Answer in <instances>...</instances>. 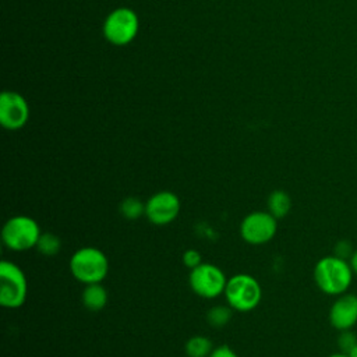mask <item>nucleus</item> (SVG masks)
Wrapping results in <instances>:
<instances>
[{"label":"nucleus","instance_id":"nucleus-1","mask_svg":"<svg viewBox=\"0 0 357 357\" xmlns=\"http://www.w3.org/2000/svg\"><path fill=\"white\" fill-rule=\"evenodd\" d=\"M312 276L317 287L322 293L337 297L349 290L354 272L349 259L332 254L317 261Z\"/></svg>","mask_w":357,"mask_h":357},{"label":"nucleus","instance_id":"nucleus-2","mask_svg":"<svg viewBox=\"0 0 357 357\" xmlns=\"http://www.w3.org/2000/svg\"><path fill=\"white\" fill-rule=\"evenodd\" d=\"M70 272L84 284L102 283L109 272V259L100 248L81 247L70 258Z\"/></svg>","mask_w":357,"mask_h":357},{"label":"nucleus","instance_id":"nucleus-3","mask_svg":"<svg viewBox=\"0 0 357 357\" xmlns=\"http://www.w3.org/2000/svg\"><path fill=\"white\" fill-rule=\"evenodd\" d=\"M226 303L238 312H248L258 307L262 298L259 282L250 273H236L227 279L223 293Z\"/></svg>","mask_w":357,"mask_h":357},{"label":"nucleus","instance_id":"nucleus-4","mask_svg":"<svg viewBox=\"0 0 357 357\" xmlns=\"http://www.w3.org/2000/svg\"><path fill=\"white\" fill-rule=\"evenodd\" d=\"M42 231L38 222L26 215L11 216L1 229L3 244L11 251H28L36 247Z\"/></svg>","mask_w":357,"mask_h":357},{"label":"nucleus","instance_id":"nucleus-5","mask_svg":"<svg viewBox=\"0 0 357 357\" xmlns=\"http://www.w3.org/2000/svg\"><path fill=\"white\" fill-rule=\"evenodd\" d=\"M139 29L137 13L130 7H117L112 10L103 21V36L114 46H126L131 43Z\"/></svg>","mask_w":357,"mask_h":357},{"label":"nucleus","instance_id":"nucleus-6","mask_svg":"<svg viewBox=\"0 0 357 357\" xmlns=\"http://www.w3.org/2000/svg\"><path fill=\"white\" fill-rule=\"evenodd\" d=\"M28 296V280L24 271L14 262L3 259L0 264V304L15 310L22 307Z\"/></svg>","mask_w":357,"mask_h":357},{"label":"nucleus","instance_id":"nucleus-7","mask_svg":"<svg viewBox=\"0 0 357 357\" xmlns=\"http://www.w3.org/2000/svg\"><path fill=\"white\" fill-rule=\"evenodd\" d=\"M227 278L225 272L209 262H202L190 271L188 284L191 290L206 300L216 298L225 293Z\"/></svg>","mask_w":357,"mask_h":357},{"label":"nucleus","instance_id":"nucleus-8","mask_svg":"<svg viewBox=\"0 0 357 357\" xmlns=\"http://www.w3.org/2000/svg\"><path fill=\"white\" fill-rule=\"evenodd\" d=\"M238 230L247 244L262 245L275 237L278 219L268 211H254L243 218Z\"/></svg>","mask_w":357,"mask_h":357},{"label":"nucleus","instance_id":"nucleus-9","mask_svg":"<svg viewBox=\"0 0 357 357\" xmlns=\"http://www.w3.org/2000/svg\"><path fill=\"white\" fill-rule=\"evenodd\" d=\"M180 199L173 191H158L145 201V218L155 226L174 222L180 213Z\"/></svg>","mask_w":357,"mask_h":357},{"label":"nucleus","instance_id":"nucleus-10","mask_svg":"<svg viewBox=\"0 0 357 357\" xmlns=\"http://www.w3.org/2000/svg\"><path fill=\"white\" fill-rule=\"evenodd\" d=\"M29 120V105L15 91H4L0 95V124L8 131L25 127Z\"/></svg>","mask_w":357,"mask_h":357},{"label":"nucleus","instance_id":"nucleus-11","mask_svg":"<svg viewBox=\"0 0 357 357\" xmlns=\"http://www.w3.org/2000/svg\"><path fill=\"white\" fill-rule=\"evenodd\" d=\"M328 318L339 332L353 329L357 324V294L346 291L337 296L329 308Z\"/></svg>","mask_w":357,"mask_h":357},{"label":"nucleus","instance_id":"nucleus-12","mask_svg":"<svg viewBox=\"0 0 357 357\" xmlns=\"http://www.w3.org/2000/svg\"><path fill=\"white\" fill-rule=\"evenodd\" d=\"M81 300H82V305L88 311L98 312L106 307L109 294L102 283H91V284H85L81 294Z\"/></svg>","mask_w":357,"mask_h":357},{"label":"nucleus","instance_id":"nucleus-13","mask_svg":"<svg viewBox=\"0 0 357 357\" xmlns=\"http://www.w3.org/2000/svg\"><path fill=\"white\" fill-rule=\"evenodd\" d=\"M268 212L272 213L278 220L287 216L291 209V198L284 190H275L268 195Z\"/></svg>","mask_w":357,"mask_h":357},{"label":"nucleus","instance_id":"nucleus-14","mask_svg":"<svg viewBox=\"0 0 357 357\" xmlns=\"http://www.w3.org/2000/svg\"><path fill=\"white\" fill-rule=\"evenodd\" d=\"M212 350V342L205 335L191 336L184 344V351L187 357H209Z\"/></svg>","mask_w":357,"mask_h":357},{"label":"nucleus","instance_id":"nucleus-15","mask_svg":"<svg viewBox=\"0 0 357 357\" xmlns=\"http://www.w3.org/2000/svg\"><path fill=\"white\" fill-rule=\"evenodd\" d=\"M119 212L127 220H137L145 216V202L137 197H127L119 204Z\"/></svg>","mask_w":357,"mask_h":357},{"label":"nucleus","instance_id":"nucleus-16","mask_svg":"<svg viewBox=\"0 0 357 357\" xmlns=\"http://www.w3.org/2000/svg\"><path fill=\"white\" fill-rule=\"evenodd\" d=\"M233 308L226 304V305H215L208 310L206 312V322L213 326V328H222L227 325L231 319L233 315Z\"/></svg>","mask_w":357,"mask_h":357},{"label":"nucleus","instance_id":"nucleus-17","mask_svg":"<svg viewBox=\"0 0 357 357\" xmlns=\"http://www.w3.org/2000/svg\"><path fill=\"white\" fill-rule=\"evenodd\" d=\"M42 255L45 257H53L56 254H59L60 248H61V240L59 238V236H56L54 233H42L38 244L35 247Z\"/></svg>","mask_w":357,"mask_h":357},{"label":"nucleus","instance_id":"nucleus-18","mask_svg":"<svg viewBox=\"0 0 357 357\" xmlns=\"http://www.w3.org/2000/svg\"><path fill=\"white\" fill-rule=\"evenodd\" d=\"M357 344V335L351 331V329H347V331H342L339 337H337V347L340 349V351L343 353H347L350 351L354 346Z\"/></svg>","mask_w":357,"mask_h":357},{"label":"nucleus","instance_id":"nucleus-19","mask_svg":"<svg viewBox=\"0 0 357 357\" xmlns=\"http://www.w3.org/2000/svg\"><path fill=\"white\" fill-rule=\"evenodd\" d=\"M183 264H184V266H187L191 271L202 264V255L195 248L185 250L183 254Z\"/></svg>","mask_w":357,"mask_h":357},{"label":"nucleus","instance_id":"nucleus-20","mask_svg":"<svg viewBox=\"0 0 357 357\" xmlns=\"http://www.w3.org/2000/svg\"><path fill=\"white\" fill-rule=\"evenodd\" d=\"M353 245L347 241V240H340V241H337V244L335 245V255H337V257H342V258H344V259H350V257H351V254H353Z\"/></svg>","mask_w":357,"mask_h":357},{"label":"nucleus","instance_id":"nucleus-21","mask_svg":"<svg viewBox=\"0 0 357 357\" xmlns=\"http://www.w3.org/2000/svg\"><path fill=\"white\" fill-rule=\"evenodd\" d=\"M209 357H238L237 353L227 344H220L218 347H213Z\"/></svg>","mask_w":357,"mask_h":357},{"label":"nucleus","instance_id":"nucleus-22","mask_svg":"<svg viewBox=\"0 0 357 357\" xmlns=\"http://www.w3.org/2000/svg\"><path fill=\"white\" fill-rule=\"evenodd\" d=\"M349 262H350V265H351V269H353L354 275H357V248L353 251V254H351Z\"/></svg>","mask_w":357,"mask_h":357},{"label":"nucleus","instance_id":"nucleus-23","mask_svg":"<svg viewBox=\"0 0 357 357\" xmlns=\"http://www.w3.org/2000/svg\"><path fill=\"white\" fill-rule=\"evenodd\" d=\"M346 354H347L349 357H357V344H356L350 351H347Z\"/></svg>","mask_w":357,"mask_h":357},{"label":"nucleus","instance_id":"nucleus-24","mask_svg":"<svg viewBox=\"0 0 357 357\" xmlns=\"http://www.w3.org/2000/svg\"><path fill=\"white\" fill-rule=\"evenodd\" d=\"M328 357H349L346 353L343 351H337V353H333V354H329Z\"/></svg>","mask_w":357,"mask_h":357}]
</instances>
